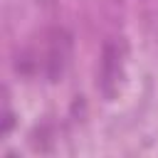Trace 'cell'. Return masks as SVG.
I'll list each match as a JSON object with an SVG mask.
<instances>
[{
  "mask_svg": "<svg viewBox=\"0 0 158 158\" xmlns=\"http://www.w3.org/2000/svg\"><path fill=\"white\" fill-rule=\"evenodd\" d=\"M121 72H123V52H121V44H116L114 40H109L104 44L101 64H99V89L104 91V96L111 99L116 94Z\"/></svg>",
  "mask_w": 158,
  "mask_h": 158,
  "instance_id": "6da1fadb",
  "label": "cell"
},
{
  "mask_svg": "<svg viewBox=\"0 0 158 158\" xmlns=\"http://www.w3.org/2000/svg\"><path fill=\"white\" fill-rule=\"evenodd\" d=\"M69 57H72V35L67 30H54L52 37H49V44H47V59H44V67H47V77L52 81H57L67 64H69Z\"/></svg>",
  "mask_w": 158,
  "mask_h": 158,
  "instance_id": "7a4b0ae2",
  "label": "cell"
}]
</instances>
